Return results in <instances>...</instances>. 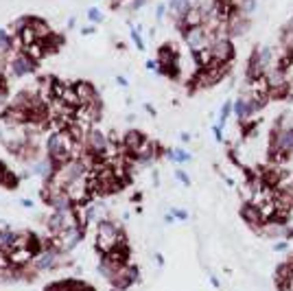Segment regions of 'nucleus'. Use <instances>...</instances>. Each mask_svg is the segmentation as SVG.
<instances>
[{
  "instance_id": "obj_1",
  "label": "nucleus",
  "mask_w": 293,
  "mask_h": 291,
  "mask_svg": "<svg viewBox=\"0 0 293 291\" xmlns=\"http://www.w3.org/2000/svg\"><path fill=\"white\" fill-rule=\"evenodd\" d=\"M44 149H46V156H49L57 167H62L66 162L75 160L77 140L70 136L68 129H53V131H49V136H46Z\"/></svg>"
},
{
  "instance_id": "obj_2",
  "label": "nucleus",
  "mask_w": 293,
  "mask_h": 291,
  "mask_svg": "<svg viewBox=\"0 0 293 291\" xmlns=\"http://www.w3.org/2000/svg\"><path fill=\"white\" fill-rule=\"evenodd\" d=\"M121 245H127V236L121 223H116L114 219H99L97 223V239H94V247L101 256L110 254L112 250Z\"/></svg>"
},
{
  "instance_id": "obj_3",
  "label": "nucleus",
  "mask_w": 293,
  "mask_h": 291,
  "mask_svg": "<svg viewBox=\"0 0 293 291\" xmlns=\"http://www.w3.org/2000/svg\"><path fill=\"white\" fill-rule=\"evenodd\" d=\"M230 68H232V64H219V62H212V64L204 66V68H197L195 77L190 79V92L217 86L219 81H223L228 77Z\"/></svg>"
},
{
  "instance_id": "obj_4",
  "label": "nucleus",
  "mask_w": 293,
  "mask_h": 291,
  "mask_svg": "<svg viewBox=\"0 0 293 291\" xmlns=\"http://www.w3.org/2000/svg\"><path fill=\"white\" fill-rule=\"evenodd\" d=\"M158 75L169 79L179 77V51L175 44H162L158 48Z\"/></svg>"
},
{
  "instance_id": "obj_5",
  "label": "nucleus",
  "mask_w": 293,
  "mask_h": 291,
  "mask_svg": "<svg viewBox=\"0 0 293 291\" xmlns=\"http://www.w3.org/2000/svg\"><path fill=\"white\" fill-rule=\"evenodd\" d=\"M9 72L18 79H25V77H31L38 72V62L35 59H31L27 55L25 51H16L9 55Z\"/></svg>"
},
{
  "instance_id": "obj_6",
  "label": "nucleus",
  "mask_w": 293,
  "mask_h": 291,
  "mask_svg": "<svg viewBox=\"0 0 293 291\" xmlns=\"http://www.w3.org/2000/svg\"><path fill=\"white\" fill-rule=\"evenodd\" d=\"M182 38L186 42L190 55H195V53L204 51V48H210L212 46V35L208 31L206 27H193V29H186V31H182Z\"/></svg>"
},
{
  "instance_id": "obj_7",
  "label": "nucleus",
  "mask_w": 293,
  "mask_h": 291,
  "mask_svg": "<svg viewBox=\"0 0 293 291\" xmlns=\"http://www.w3.org/2000/svg\"><path fill=\"white\" fill-rule=\"evenodd\" d=\"M83 144H86L88 154H94V156L103 158V160H110V136H105L101 129H97V127H92L86 134Z\"/></svg>"
},
{
  "instance_id": "obj_8",
  "label": "nucleus",
  "mask_w": 293,
  "mask_h": 291,
  "mask_svg": "<svg viewBox=\"0 0 293 291\" xmlns=\"http://www.w3.org/2000/svg\"><path fill=\"white\" fill-rule=\"evenodd\" d=\"M83 234H86V228L79 226V228H70V230H66V232H62V234L53 236L51 241H53V245L59 247L64 254H68L70 250H75V247L81 243Z\"/></svg>"
},
{
  "instance_id": "obj_9",
  "label": "nucleus",
  "mask_w": 293,
  "mask_h": 291,
  "mask_svg": "<svg viewBox=\"0 0 293 291\" xmlns=\"http://www.w3.org/2000/svg\"><path fill=\"white\" fill-rule=\"evenodd\" d=\"M210 51H212L214 62H219V64H232L236 57V48H234L232 38H214Z\"/></svg>"
},
{
  "instance_id": "obj_10",
  "label": "nucleus",
  "mask_w": 293,
  "mask_h": 291,
  "mask_svg": "<svg viewBox=\"0 0 293 291\" xmlns=\"http://www.w3.org/2000/svg\"><path fill=\"white\" fill-rule=\"evenodd\" d=\"M138 278H140V269L136 267V265H131L127 263L125 267H121L114 274V278L110 280V284L114 287L116 291H125V289H129L131 284H136L138 282Z\"/></svg>"
},
{
  "instance_id": "obj_11",
  "label": "nucleus",
  "mask_w": 293,
  "mask_h": 291,
  "mask_svg": "<svg viewBox=\"0 0 293 291\" xmlns=\"http://www.w3.org/2000/svg\"><path fill=\"white\" fill-rule=\"evenodd\" d=\"M147 140H149V136L145 134V131H140V129H127V131H125V136L121 138L123 149H125V156L134 158L147 144Z\"/></svg>"
},
{
  "instance_id": "obj_12",
  "label": "nucleus",
  "mask_w": 293,
  "mask_h": 291,
  "mask_svg": "<svg viewBox=\"0 0 293 291\" xmlns=\"http://www.w3.org/2000/svg\"><path fill=\"white\" fill-rule=\"evenodd\" d=\"M249 27H252V18L243 16L241 11L234 7L232 16L228 18V35H230L232 40H234V38H241V35H245V33L249 31Z\"/></svg>"
},
{
  "instance_id": "obj_13",
  "label": "nucleus",
  "mask_w": 293,
  "mask_h": 291,
  "mask_svg": "<svg viewBox=\"0 0 293 291\" xmlns=\"http://www.w3.org/2000/svg\"><path fill=\"white\" fill-rule=\"evenodd\" d=\"M57 165L51 160L49 156H42V158H38V160L33 162V165H29V171H31V175L33 178H42V182H49L53 175L57 173Z\"/></svg>"
},
{
  "instance_id": "obj_14",
  "label": "nucleus",
  "mask_w": 293,
  "mask_h": 291,
  "mask_svg": "<svg viewBox=\"0 0 293 291\" xmlns=\"http://www.w3.org/2000/svg\"><path fill=\"white\" fill-rule=\"evenodd\" d=\"M238 215H241V219L247 223L254 232H258L260 226L265 223V219H262V215H260V208L252 202H243L241 208H238Z\"/></svg>"
},
{
  "instance_id": "obj_15",
  "label": "nucleus",
  "mask_w": 293,
  "mask_h": 291,
  "mask_svg": "<svg viewBox=\"0 0 293 291\" xmlns=\"http://www.w3.org/2000/svg\"><path fill=\"white\" fill-rule=\"evenodd\" d=\"M260 77H265V66H262V59H260V48H254L249 53L247 66H245V81L252 83Z\"/></svg>"
},
{
  "instance_id": "obj_16",
  "label": "nucleus",
  "mask_w": 293,
  "mask_h": 291,
  "mask_svg": "<svg viewBox=\"0 0 293 291\" xmlns=\"http://www.w3.org/2000/svg\"><path fill=\"white\" fill-rule=\"evenodd\" d=\"M44 291H94V287L83 280H77V278H64V280L46 284Z\"/></svg>"
},
{
  "instance_id": "obj_17",
  "label": "nucleus",
  "mask_w": 293,
  "mask_h": 291,
  "mask_svg": "<svg viewBox=\"0 0 293 291\" xmlns=\"http://www.w3.org/2000/svg\"><path fill=\"white\" fill-rule=\"evenodd\" d=\"M75 90H77V96H79L81 105L101 103L99 101V90H97V86H94V83H90V81H77L75 83Z\"/></svg>"
},
{
  "instance_id": "obj_18",
  "label": "nucleus",
  "mask_w": 293,
  "mask_h": 291,
  "mask_svg": "<svg viewBox=\"0 0 293 291\" xmlns=\"http://www.w3.org/2000/svg\"><path fill=\"white\" fill-rule=\"evenodd\" d=\"M232 114L234 118L238 120V125L247 123L249 120V101H247V94H238L234 101H232Z\"/></svg>"
},
{
  "instance_id": "obj_19",
  "label": "nucleus",
  "mask_w": 293,
  "mask_h": 291,
  "mask_svg": "<svg viewBox=\"0 0 293 291\" xmlns=\"http://www.w3.org/2000/svg\"><path fill=\"white\" fill-rule=\"evenodd\" d=\"M166 7H169V14L173 16V20H184L186 14L195 7L193 0H166Z\"/></svg>"
},
{
  "instance_id": "obj_20",
  "label": "nucleus",
  "mask_w": 293,
  "mask_h": 291,
  "mask_svg": "<svg viewBox=\"0 0 293 291\" xmlns=\"http://www.w3.org/2000/svg\"><path fill=\"white\" fill-rule=\"evenodd\" d=\"M284 223H278V221H265L260 226V230H258V234L262 236V239H276V241H280V239H284Z\"/></svg>"
},
{
  "instance_id": "obj_21",
  "label": "nucleus",
  "mask_w": 293,
  "mask_h": 291,
  "mask_svg": "<svg viewBox=\"0 0 293 291\" xmlns=\"http://www.w3.org/2000/svg\"><path fill=\"white\" fill-rule=\"evenodd\" d=\"M29 29H33L40 42L49 40L51 35L55 33V31H53V29H51V24L46 22V20H42V18H38V16H31V20H29Z\"/></svg>"
},
{
  "instance_id": "obj_22",
  "label": "nucleus",
  "mask_w": 293,
  "mask_h": 291,
  "mask_svg": "<svg viewBox=\"0 0 293 291\" xmlns=\"http://www.w3.org/2000/svg\"><path fill=\"white\" fill-rule=\"evenodd\" d=\"M164 156L169 158L171 162H175V165H188V162L193 160V154H188L186 149H179V147H175V149H164Z\"/></svg>"
},
{
  "instance_id": "obj_23",
  "label": "nucleus",
  "mask_w": 293,
  "mask_h": 291,
  "mask_svg": "<svg viewBox=\"0 0 293 291\" xmlns=\"http://www.w3.org/2000/svg\"><path fill=\"white\" fill-rule=\"evenodd\" d=\"M22 51L27 53L29 57L31 59H35V62H42V59L46 57V48H44V44H42V42H35V44H31V46H27V48H22Z\"/></svg>"
},
{
  "instance_id": "obj_24",
  "label": "nucleus",
  "mask_w": 293,
  "mask_h": 291,
  "mask_svg": "<svg viewBox=\"0 0 293 291\" xmlns=\"http://www.w3.org/2000/svg\"><path fill=\"white\" fill-rule=\"evenodd\" d=\"M42 44H44V48H46V55H51V53H57L59 48L64 46V35L53 33L51 38H49V40H44Z\"/></svg>"
},
{
  "instance_id": "obj_25",
  "label": "nucleus",
  "mask_w": 293,
  "mask_h": 291,
  "mask_svg": "<svg viewBox=\"0 0 293 291\" xmlns=\"http://www.w3.org/2000/svg\"><path fill=\"white\" fill-rule=\"evenodd\" d=\"M140 31H142L140 24H136V27H129V38H131V42H134V46L138 48V51H145L147 46H145V40H142Z\"/></svg>"
},
{
  "instance_id": "obj_26",
  "label": "nucleus",
  "mask_w": 293,
  "mask_h": 291,
  "mask_svg": "<svg viewBox=\"0 0 293 291\" xmlns=\"http://www.w3.org/2000/svg\"><path fill=\"white\" fill-rule=\"evenodd\" d=\"M232 116V101L228 99V101H225L223 103V105H221V112H219V127H223V129H225V123H228V118Z\"/></svg>"
},
{
  "instance_id": "obj_27",
  "label": "nucleus",
  "mask_w": 293,
  "mask_h": 291,
  "mask_svg": "<svg viewBox=\"0 0 293 291\" xmlns=\"http://www.w3.org/2000/svg\"><path fill=\"white\" fill-rule=\"evenodd\" d=\"M88 20H90V24H97V27H99V24L105 20V16L101 14L99 7H90L88 9Z\"/></svg>"
},
{
  "instance_id": "obj_28",
  "label": "nucleus",
  "mask_w": 293,
  "mask_h": 291,
  "mask_svg": "<svg viewBox=\"0 0 293 291\" xmlns=\"http://www.w3.org/2000/svg\"><path fill=\"white\" fill-rule=\"evenodd\" d=\"M147 3H149V0H127L123 9H127L129 14H134V11H140V9L147 5Z\"/></svg>"
},
{
  "instance_id": "obj_29",
  "label": "nucleus",
  "mask_w": 293,
  "mask_h": 291,
  "mask_svg": "<svg viewBox=\"0 0 293 291\" xmlns=\"http://www.w3.org/2000/svg\"><path fill=\"white\" fill-rule=\"evenodd\" d=\"M166 11H169L166 3H158V7H155V20L162 22V20H164V16H166Z\"/></svg>"
},
{
  "instance_id": "obj_30",
  "label": "nucleus",
  "mask_w": 293,
  "mask_h": 291,
  "mask_svg": "<svg viewBox=\"0 0 293 291\" xmlns=\"http://www.w3.org/2000/svg\"><path fill=\"white\" fill-rule=\"evenodd\" d=\"M175 178L182 182L184 186H190V178H188V173L184 171V169H175Z\"/></svg>"
},
{
  "instance_id": "obj_31",
  "label": "nucleus",
  "mask_w": 293,
  "mask_h": 291,
  "mask_svg": "<svg viewBox=\"0 0 293 291\" xmlns=\"http://www.w3.org/2000/svg\"><path fill=\"white\" fill-rule=\"evenodd\" d=\"M212 134H214V140H217V142H223V140H225V136H223V127L212 125Z\"/></svg>"
},
{
  "instance_id": "obj_32",
  "label": "nucleus",
  "mask_w": 293,
  "mask_h": 291,
  "mask_svg": "<svg viewBox=\"0 0 293 291\" xmlns=\"http://www.w3.org/2000/svg\"><path fill=\"white\" fill-rule=\"evenodd\" d=\"M171 213L175 215V219H179V221H186L188 219V213L184 208H171Z\"/></svg>"
},
{
  "instance_id": "obj_33",
  "label": "nucleus",
  "mask_w": 293,
  "mask_h": 291,
  "mask_svg": "<svg viewBox=\"0 0 293 291\" xmlns=\"http://www.w3.org/2000/svg\"><path fill=\"white\" fill-rule=\"evenodd\" d=\"M289 250V241H284V239H280L273 243V252H286Z\"/></svg>"
},
{
  "instance_id": "obj_34",
  "label": "nucleus",
  "mask_w": 293,
  "mask_h": 291,
  "mask_svg": "<svg viewBox=\"0 0 293 291\" xmlns=\"http://www.w3.org/2000/svg\"><path fill=\"white\" fill-rule=\"evenodd\" d=\"M145 68L151 70V72H158V59H147V62H145Z\"/></svg>"
},
{
  "instance_id": "obj_35",
  "label": "nucleus",
  "mask_w": 293,
  "mask_h": 291,
  "mask_svg": "<svg viewBox=\"0 0 293 291\" xmlns=\"http://www.w3.org/2000/svg\"><path fill=\"white\" fill-rule=\"evenodd\" d=\"M92 33H97V24H88V27L81 29V35H92Z\"/></svg>"
},
{
  "instance_id": "obj_36",
  "label": "nucleus",
  "mask_w": 293,
  "mask_h": 291,
  "mask_svg": "<svg viewBox=\"0 0 293 291\" xmlns=\"http://www.w3.org/2000/svg\"><path fill=\"white\" fill-rule=\"evenodd\" d=\"M116 83H118L121 88H127V86H129V81H127V79H125L123 75H118V77H116Z\"/></svg>"
},
{
  "instance_id": "obj_37",
  "label": "nucleus",
  "mask_w": 293,
  "mask_h": 291,
  "mask_svg": "<svg viewBox=\"0 0 293 291\" xmlns=\"http://www.w3.org/2000/svg\"><path fill=\"white\" fill-rule=\"evenodd\" d=\"M164 221H166V223H175V215H173L171 210H169V213L164 215Z\"/></svg>"
},
{
  "instance_id": "obj_38",
  "label": "nucleus",
  "mask_w": 293,
  "mask_h": 291,
  "mask_svg": "<svg viewBox=\"0 0 293 291\" xmlns=\"http://www.w3.org/2000/svg\"><path fill=\"white\" fill-rule=\"evenodd\" d=\"M210 284H212V287H214V289H219V287H221L219 278H217V276H212V274H210Z\"/></svg>"
},
{
  "instance_id": "obj_39",
  "label": "nucleus",
  "mask_w": 293,
  "mask_h": 291,
  "mask_svg": "<svg viewBox=\"0 0 293 291\" xmlns=\"http://www.w3.org/2000/svg\"><path fill=\"white\" fill-rule=\"evenodd\" d=\"M5 173H7V167H5V162H0V184L5 180Z\"/></svg>"
},
{
  "instance_id": "obj_40",
  "label": "nucleus",
  "mask_w": 293,
  "mask_h": 291,
  "mask_svg": "<svg viewBox=\"0 0 293 291\" xmlns=\"http://www.w3.org/2000/svg\"><path fill=\"white\" fill-rule=\"evenodd\" d=\"M20 204L25 206V208H33V206H35V204H33V199H20Z\"/></svg>"
},
{
  "instance_id": "obj_41",
  "label": "nucleus",
  "mask_w": 293,
  "mask_h": 291,
  "mask_svg": "<svg viewBox=\"0 0 293 291\" xmlns=\"http://www.w3.org/2000/svg\"><path fill=\"white\" fill-rule=\"evenodd\" d=\"M145 110H147L149 114H151V116H155V114H158V112H155V107L151 105V103H145Z\"/></svg>"
},
{
  "instance_id": "obj_42",
  "label": "nucleus",
  "mask_w": 293,
  "mask_h": 291,
  "mask_svg": "<svg viewBox=\"0 0 293 291\" xmlns=\"http://www.w3.org/2000/svg\"><path fill=\"white\" fill-rule=\"evenodd\" d=\"M5 101H7V94H5V92H0V112L5 110Z\"/></svg>"
},
{
  "instance_id": "obj_43",
  "label": "nucleus",
  "mask_w": 293,
  "mask_h": 291,
  "mask_svg": "<svg viewBox=\"0 0 293 291\" xmlns=\"http://www.w3.org/2000/svg\"><path fill=\"white\" fill-rule=\"evenodd\" d=\"M179 140H182V142H188V140H190V134H186V131H182V134H179Z\"/></svg>"
},
{
  "instance_id": "obj_44",
  "label": "nucleus",
  "mask_w": 293,
  "mask_h": 291,
  "mask_svg": "<svg viewBox=\"0 0 293 291\" xmlns=\"http://www.w3.org/2000/svg\"><path fill=\"white\" fill-rule=\"evenodd\" d=\"M155 263H158V265H162V263H164V258H162V254H155Z\"/></svg>"
},
{
  "instance_id": "obj_45",
  "label": "nucleus",
  "mask_w": 293,
  "mask_h": 291,
  "mask_svg": "<svg viewBox=\"0 0 293 291\" xmlns=\"http://www.w3.org/2000/svg\"><path fill=\"white\" fill-rule=\"evenodd\" d=\"M75 22H77V18L73 16V18H70V20H68V29H73V27H75Z\"/></svg>"
},
{
  "instance_id": "obj_46",
  "label": "nucleus",
  "mask_w": 293,
  "mask_h": 291,
  "mask_svg": "<svg viewBox=\"0 0 293 291\" xmlns=\"http://www.w3.org/2000/svg\"><path fill=\"white\" fill-rule=\"evenodd\" d=\"M291 160H293V154H291Z\"/></svg>"
},
{
  "instance_id": "obj_47",
  "label": "nucleus",
  "mask_w": 293,
  "mask_h": 291,
  "mask_svg": "<svg viewBox=\"0 0 293 291\" xmlns=\"http://www.w3.org/2000/svg\"><path fill=\"white\" fill-rule=\"evenodd\" d=\"M219 3H221V0H219Z\"/></svg>"
}]
</instances>
